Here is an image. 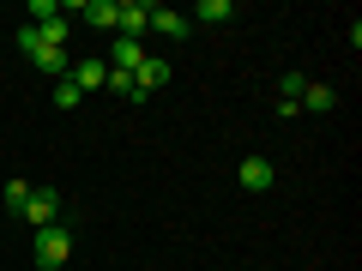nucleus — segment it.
Returning a JSON list of instances; mask_svg holds the SVG:
<instances>
[{
  "label": "nucleus",
  "instance_id": "1a4fd4ad",
  "mask_svg": "<svg viewBox=\"0 0 362 271\" xmlns=\"http://www.w3.org/2000/svg\"><path fill=\"white\" fill-rule=\"evenodd\" d=\"M30 193H37L30 181H6V187H0V205H6V211H25V205H30Z\"/></svg>",
  "mask_w": 362,
  "mask_h": 271
},
{
  "label": "nucleus",
  "instance_id": "0eeeda50",
  "mask_svg": "<svg viewBox=\"0 0 362 271\" xmlns=\"http://www.w3.org/2000/svg\"><path fill=\"white\" fill-rule=\"evenodd\" d=\"M66 78H73L78 90H103V78H109V61H78Z\"/></svg>",
  "mask_w": 362,
  "mask_h": 271
},
{
  "label": "nucleus",
  "instance_id": "f03ea898",
  "mask_svg": "<svg viewBox=\"0 0 362 271\" xmlns=\"http://www.w3.org/2000/svg\"><path fill=\"white\" fill-rule=\"evenodd\" d=\"M115 30L133 42H145V30H151V0H115Z\"/></svg>",
  "mask_w": 362,
  "mask_h": 271
},
{
  "label": "nucleus",
  "instance_id": "423d86ee",
  "mask_svg": "<svg viewBox=\"0 0 362 271\" xmlns=\"http://www.w3.org/2000/svg\"><path fill=\"white\" fill-rule=\"evenodd\" d=\"M151 30H157V37H169V42H181L194 25H187V18L175 13V6H151Z\"/></svg>",
  "mask_w": 362,
  "mask_h": 271
},
{
  "label": "nucleus",
  "instance_id": "4468645a",
  "mask_svg": "<svg viewBox=\"0 0 362 271\" xmlns=\"http://www.w3.org/2000/svg\"><path fill=\"white\" fill-rule=\"evenodd\" d=\"M37 66L54 78H66V49H37Z\"/></svg>",
  "mask_w": 362,
  "mask_h": 271
},
{
  "label": "nucleus",
  "instance_id": "f3484780",
  "mask_svg": "<svg viewBox=\"0 0 362 271\" xmlns=\"http://www.w3.org/2000/svg\"><path fill=\"white\" fill-rule=\"evenodd\" d=\"M18 49H25L30 61H37V49H42V37H37V25H25V30H18Z\"/></svg>",
  "mask_w": 362,
  "mask_h": 271
},
{
  "label": "nucleus",
  "instance_id": "6e6552de",
  "mask_svg": "<svg viewBox=\"0 0 362 271\" xmlns=\"http://www.w3.org/2000/svg\"><path fill=\"white\" fill-rule=\"evenodd\" d=\"M78 13H85V18H90L97 30H115V0H85Z\"/></svg>",
  "mask_w": 362,
  "mask_h": 271
},
{
  "label": "nucleus",
  "instance_id": "39448f33",
  "mask_svg": "<svg viewBox=\"0 0 362 271\" xmlns=\"http://www.w3.org/2000/svg\"><path fill=\"white\" fill-rule=\"evenodd\" d=\"M25 217L37 223V229H49V223L61 217V193H54V187H37V193H30V205H25Z\"/></svg>",
  "mask_w": 362,
  "mask_h": 271
},
{
  "label": "nucleus",
  "instance_id": "dca6fc26",
  "mask_svg": "<svg viewBox=\"0 0 362 271\" xmlns=\"http://www.w3.org/2000/svg\"><path fill=\"white\" fill-rule=\"evenodd\" d=\"M30 18H37V25H49V18H61V6H54V0H30Z\"/></svg>",
  "mask_w": 362,
  "mask_h": 271
},
{
  "label": "nucleus",
  "instance_id": "9d476101",
  "mask_svg": "<svg viewBox=\"0 0 362 271\" xmlns=\"http://www.w3.org/2000/svg\"><path fill=\"white\" fill-rule=\"evenodd\" d=\"M332 103H338V90H332V85H308V90H302V109H314V115H326Z\"/></svg>",
  "mask_w": 362,
  "mask_h": 271
},
{
  "label": "nucleus",
  "instance_id": "7ed1b4c3",
  "mask_svg": "<svg viewBox=\"0 0 362 271\" xmlns=\"http://www.w3.org/2000/svg\"><path fill=\"white\" fill-rule=\"evenodd\" d=\"M169 73H175V66H169L163 54H145V61L133 66V85H139L145 97H151V90H163V85H169Z\"/></svg>",
  "mask_w": 362,
  "mask_h": 271
},
{
  "label": "nucleus",
  "instance_id": "20e7f679",
  "mask_svg": "<svg viewBox=\"0 0 362 271\" xmlns=\"http://www.w3.org/2000/svg\"><path fill=\"white\" fill-rule=\"evenodd\" d=\"M235 181H242L247 193H272V181H278V169H272L266 157H247V163L235 169Z\"/></svg>",
  "mask_w": 362,
  "mask_h": 271
},
{
  "label": "nucleus",
  "instance_id": "f8f14e48",
  "mask_svg": "<svg viewBox=\"0 0 362 271\" xmlns=\"http://www.w3.org/2000/svg\"><path fill=\"white\" fill-rule=\"evenodd\" d=\"M103 85H109V90H115V97H127V103H145V90H139V85H133V73H109V78H103Z\"/></svg>",
  "mask_w": 362,
  "mask_h": 271
},
{
  "label": "nucleus",
  "instance_id": "9b49d317",
  "mask_svg": "<svg viewBox=\"0 0 362 271\" xmlns=\"http://www.w3.org/2000/svg\"><path fill=\"white\" fill-rule=\"evenodd\" d=\"M194 18H206V25H223V18H235V0H199V13Z\"/></svg>",
  "mask_w": 362,
  "mask_h": 271
},
{
  "label": "nucleus",
  "instance_id": "f257e3e1",
  "mask_svg": "<svg viewBox=\"0 0 362 271\" xmlns=\"http://www.w3.org/2000/svg\"><path fill=\"white\" fill-rule=\"evenodd\" d=\"M66 259H73V235H66L61 223H49V229H37V265H42V271H61Z\"/></svg>",
  "mask_w": 362,
  "mask_h": 271
},
{
  "label": "nucleus",
  "instance_id": "ddd939ff",
  "mask_svg": "<svg viewBox=\"0 0 362 271\" xmlns=\"http://www.w3.org/2000/svg\"><path fill=\"white\" fill-rule=\"evenodd\" d=\"M302 90H308V78H302V73H284V78H278V103H302Z\"/></svg>",
  "mask_w": 362,
  "mask_h": 271
},
{
  "label": "nucleus",
  "instance_id": "a211bd4d",
  "mask_svg": "<svg viewBox=\"0 0 362 271\" xmlns=\"http://www.w3.org/2000/svg\"><path fill=\"white\" fill-rule=\"evenodd\" d=\"M0 211H6V205H0Z\"/></svg>",
  "mask_w": 362,
  "mask_h": 271
},
{
  "label": "nucleus",
  "instance_id": "2eb2a0df",
  "mask_svg": "<svg viewBox=\"0 0 362 271\" xmlns=\"http://www.w3.org/2000/svg\"><path fill=\"white\" fill-rule=\"evenodd\" d=\"M54 103H61V109H78V103H85V90H78L73 78H54Z\"/></svg>",
  "mask_w": 362,
  "mask_h": 271
}]
</instances>
